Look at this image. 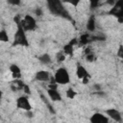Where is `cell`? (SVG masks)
<instances>
[{"mask_svg":"<svg viewBox=\"0 0 123 123\" xmlns=\"http://www.w3.org/2000/svg\"><path fill=\"white\" fill-rule=\"evenodd\" d=\"M21 19H22V17L20 16V14H16L13 17V20L16 24V31L13 35V38H12V47H15V46L28 47L29 46V40L27 38L26 31L22 27Z\"/></svg>","mask_w":123,"mask_h":123,"instance_id":"cell-1","label":"cell"},{"mask_svg":"<svg viewBox=\"0 0 123 123\" xmlns=\"http://www.w3.org/2000/svg\"><path fill=\"white\" fill-rule=\"evenodd\" d=\"M47 7L49 12L57 16L65 18L67 20H71V16L69 12L65 9V7L63 6V3L62 1L59 0H49L47 1Z\"/></svg>","mask_w":123,"mask_h":123,"instance_id":"cell-2","label":"cell"},{"mask_svg":"<svg viewBox=\"0 0 123 123\" xmlns=\"http://www.w3.org/2000/svg\"><path fill=\"white\" fill-rule=\"evenodd\" d=\"M54 81L58 85H67L70 83V75L67 69L63 66L59 67L54 74Z\"/></svg>","mask_w":123,"mask_h":123,"instance_id":"cell-3","label":"cell"},{"mask_svg":"<svg viewBox=\"0 0 123 123\" xmlns=\"http://www.w3.org/2000/svg\"><path fill=\"white\" fill-rule=\"evenodd\" d=\"M107 13L115 17L119 23L123 24V0L115 1L114 5L111 7Z\"/></svg>","mask_w":123,"mask_h":123,"instance_id":"cell-4","label":"cell"},{"mask_svg":"<svg viewBox=\"0 0 123 123\" xmlns=\"http://www.w3.org/2000/svg\"><path fill=\"white\" fill-rule=\"evenodd\" d=\"M21 24L23 29L26 32H30V31H35L37 28V20L36 18L31 15V14H25L22 19H21Z\"/></svg>","mask_w":123,"mask_h":123,"instance_id":"cell-5","label":"cell"},{"mask_svg":"<svg viewBox=\"0 0 123 123\" xmlns=\"http://www.w3.org/2000/svg\"><path fill=\"white\" fill-rule=\"evenodd\" d=\"M15 104H16V108L19 109V110H23L25 111H29L32 110V105L30 103L29 97L27 95H21V96H19L16 99Z\"/></svg>","mask_w":123,"mask_h":123,"instance_id":"cell-6","label":"cell"},{"mask_svg":"<svg viewBox=\"0 0 123 123\" xmlns=\"http://www.w3.org/2000/svg\"><path fill=\"white\" fill-rule=\"evenodd\" d=\"M76 75L77 77L82 80L83 84H87L90 78V74L88 73V71L86 70V68L82 65V64H78L76 67Z\"/></svg>","mask_w":123,"mask_h":123,"instance_id":"cell-7","label":"cell"},{"mask_svg":"<svg viewBox=\"0 0 123 123\" xmlns=\"http://www.w3.org/2000/svg\"><path fill=\"white\" fill-rule=\"evenodd\" d=\"M77 44H79L78 38H77V37L72 38L71 40H69V42H67V43L63 46V48H62L63 53H64L65 55H67V56H72L73 53H74V48H75V46H76Z\"/></svg>","mask_w":123,"mask_h":123,"instance_id":"cell-8","label":"cell"},{"mask_svg":"<svg viewBox=\"0 0 123 123\" xmlns=\"http://www.w3.org/2000/svg\"><path fill=\"white\" fill-rule=\"evenodd\" d=\"M90 123H110L109 117L102 112H94L89 117Z\"/></svg>","mask_w":123,"mask_h":123,"instance_id":"cell-9","label":"cell"},{"mask_svg":"<svg viewBox=\"0 0 123 123\" xmlns=\"http://www.w3.org/2000/svg\"><path fill=\"white\" fill-rule=\"evenodd\" d=\"M106 114L108 117H110L111 119H112L115 122H121L122 121V115L120 113V111L114 108H111L106 110Z\"/></svg>","mask_w":123,"mask_h":123,"instance_id":"cell-10","label":"cell"},{"mask_svg":"<svg viewBox=\"0 0 123 123\" xmlns=\"http://www.w3.org/2000/svg\"><path fill=\"white\" fill-rule=\"evenodd\" d=\"M51 75L48 71L46 70H39L36 73L35 75V79L38 82H41V83H47L51 80Z\"/></svg>","mask_w":123,"mask_h":123,"instance_id":"cell-11","label":"cell"},{"mask_svg":"<svg viewBox=\"0 0 123 123\" xmlns=\"http://www.w3.org/2000/svg\"><path fill=\"white\" fill-rule=\"evenodd\" d=\"M11 73H12V77L14 79V80H18V79H21V69L20 67L15 64V63H12L9 67Z\"/></svg>","mask_w":123,"mask_h":123,"instance_id":"cell-12","label":"cell"},{"mask_svg":"<svg viewBox=\"0 0 123 123\" xmlns=\"http://www.w3.org/2000/svg\"><path fill=\"white\" fill-rule=\"evenodd\" d=\"M47 95L54 102H59V101L62 100V95L58 91V89H50V88H47Z\"/></svg>","mask_w":123,"mask_h":123,"instance_id":"cell-13","label":"cell"},{"mask_svg":"<svg viewBox=\"0 0 123 123\" xmlns=\"http://www.w3.org/2000/svg\"><path fill=\"white\" fill-rule=\"evenodd\" d=\"M86 26V30L88 32L92 33V32L95 31V29H96V19H95V15L94 14H91L88 17Z\"/></svg>","mask_w":123,"mask_h":123,"instance_id":"cell-14","label":"cell"},{"mask_svg":"<svg viewBox=\"0 0 123 123\" xmlns=\"http://www.w3.org/2000/svg\"><path fill=\"white\" fill-rule=\"evenodd\" d=\"M37 60L39 61V62L41 64H44V65H49V64L52 63V58L48 53L41 54L40 56L37 57Z\"/></svg>","mask_w":123,"mask_h":123,"instance_id":"cell-15","label":"cell"},{"mask_svg":"<svg viewBox=\"0 0 123 123\" xmlns=\"http://www.w3.org/2000/svg\"><path fill=\"white\" fill-rule=\"evenodd\" d=\"M79 40V45L81 46H86L87 45L89 42H91V36L88 34V33H86V34H83L80 36V37L78 38Z\"/></svg>","mask_w":123,"mask_h":123,"instance_id":"cell-16","label":"cell"},{"mask_svg":"<svg viewBox=\"0 0 123 123\" xmlns=\"http://www.w3.org/2000/svg\"><path fill=\"white\" fill-rule=\"evenodd\" d=\"M85 58L88 62H92L95 60V55L89 47L86 48V50H85Z\"/></svg>","mask_w":123,"mask_h":123,"instance_id":"cell-17","label":"cell"},{"mask_svg":"<svg viewBox=\"0 0 123 123\" xmlns=\"http://www.w3.org/2000/svg\"><path fill=\"white\" fill-rule=\"evenodd\" d=\"M65 94H66V97H67L68 99H74V98L76 97V95H77V92L75 91L74 88H72V87H68V88L66 89Z\"/></svg>","mask_w":123,"mask_h":123,"instance_id":"cell-18","label":"cell"},{"mask_svg":"<svg viewBox=\"0 0 123 123\" xmlns=\"http://www.w3.org/2000/svg\"><path fill=\"white\" fill-rule=\"evenodd\" d=\"M9 39H10V37H9L8 33L6 32L5 29H2V30L0 31V40L3 41V42H8Z\"/></svg>","mask_w":123,"mask_h":123,"instance_id":"cell-19","label":"cell"},{"mask_svg":"<svg viewBox=\"0 0 123 123\" xmlns=\"http://www.w3.org/2000/svg\"><path fill=\"white\" fill-rule=\"evenodd\" d=\"M65 56H66V55L63 53L62 50L59 51V52L56 54V60H57V62H62L65 60Z\"/></svg>","mask_w":123,"mask_h":123,"instance_id":"cell-20","label":"cell"},{"mask_svg":"<svg viewBox=\"0 0 123 123\" xmlns=\"http://www.w3.org/2000/svg\"><path fill=\"white\" fill-rule=\"evenodd\" d=\"M99 5H101V2L98 1V0H93V1H90V9L91 10H95L99 7Z\"/></svg>","mask_w":123,"mask_h":123,"instance_id":"cell-21","label":"cell"},{"mask_svg":"<svg viewBox=\"0 0 123 123\" xmlns=\"http://www.w3.org/2000/svg\"><path fill=\"white\" fill-rule=\"evenodd\" d=\"M116 55L119 59L123 60V44H119L118 46V49H117V52H116Z\"/></svg>","mask_w":123,"mask_h":123,"instance_id":"cell-22","label":"cell"},{"mask_svg":"<svg viewBox=\"0 0 123 123\" xmlns=\"http://www.w3.org/2000/svg\"><path fill=\"white\" fill-rule=\"evenodd\" d=\"M7 2H8V4H10L12 6H19V5H21V1L20 0H8Z\"/></svg>","mask_w":123,"mask_h":123,"instance_id":"cell-23","label":"cell"},{"mask_svg":"<svg viewBox=\"0 0 123 123\" xmlns=\"http://www.w3.org/2000/svg\"><path fill=\"white\" fill-rule=\"evenodd\" d=\"M35 14L37 15V16H42L43 15V11H42V9L41 8H37L36 10H35Z\"/></svg>","mask_w":123,"mask_h":123,"instance_id":"cell-24","label":"cell"},{"mask_svg":"<svg viewBox=\"0 0 123 123\" xmlns=\"http://www.w3.org/2000/svg\"><path fill=\"white\" fill-rule=\"evenodd\" d=\"M23 92H25L27 95L31 94V90H30V87H29L28 85H25V86H24V88H23Z\"/></svg>","mask_w":123,"mask_h":123,"instance_id":"cell-25","label":"cell"}]
</instances>
